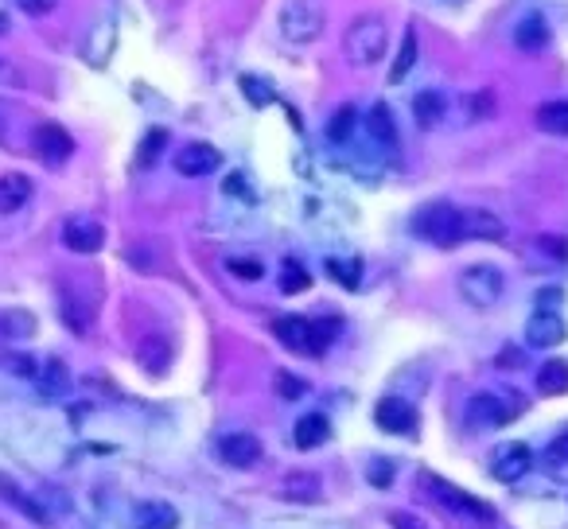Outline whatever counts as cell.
Here are the masks:
<instances>
[{"label":"cell","instance_id":"4fadbf2b","mask_svg":"<svg viewBox=\"0 0 568 529\" xmlns=\"http://www.w3.org/2000/svg\"><path fill=\"white\" fill-rule=\"evenodd\" d=\"M218 459L230 467H253L261 459V440L249 432H230L218 440Z\"/></svg>","mask_w":568,"mask_h":529},{"label":"cell","instance_id":"5bb4252c","mask_svg":"<svg viewBox=\"0 0 568 529\" xmlns=\"http://www.w3.org/2000/svg\"><path fill=\"white\" fill-rule=\"evenodd\" d=\"M374 421H378V428H386V432L405 436V432H413V424H417V409H413L409 401H401V397H382L378 409H374Z\"/></svg>","mask_w":568,"mask_h":529},{"label":"cell","instance_id":"ffe728a7","mask_svg":"<svg viewBox=\"0 0 568 529\" xmlns=\"http://www.w3.org/2000/svg\"><path fill=\"white\" fill-rule=\"evenodd\" d=\"M417 59H421V39H417V28H409L405 39H401V51H397V59H393V71H390V82H405L409 71L417 67Z\"/></svg>","mask_w":568,"mask_h":529},{"label":"cell","instance_id":"2e32d148","mask_svg":"<svg viewBox=\"0 0 568 529\" xmlns=\"http://www.w3.org/2000/svg\"><path fill=\"white\" fill-rule=\"evenodd\" d=\"M28 199H32V179L20 172L0 176V214H16L20 207H28Z\"/></svg>","mask_w":568,"mask_h":529},{"label":"cell","instance_id":"d6a6232c","mask_svg":"<svg viewBox=\"0 0 568 529\" xmlns=\"http://www.w3.org/2000/svg\"><path fill=\"white\" fill-rule=\"evenodd\" d=\"M327 277H335L343 288H358L362 265H358V261H343V257H331V261H327Z\"/></svg>","mask_w":568,"mask_h":529},{"label":"cell","instance_id":"60d3db41","mask_svg":"<svg viewBox=\"0 0 568 529\" xmlns=\"http://www.w3.org/2000/svg\"><path fill=\"white\" fill-rule=\"evenodd\" d=\"M222 191H226V195H238V199H246V203H253V191H249L246 176H230L226 183H222Z\"/></svg>","mask_w":568,"mask_h":529},{"label":"cell","instance_id":"7dc6e473","mask_svg":"<svg viewBox=\"0 0 568 529\" xmlns=\"http://www.w3.org/2000/svg\"><path fill=\"white\" fill-rule=\"evenodd\" d=\"M0 137H4V113H0Z\"/></svg>","mask_w":568,"mask_h":529},{"label":"cell","instance_id":"7bdbcfd3","mask_svg":"<svg viewBox=\"0 0 568 529\" xmlns=\"http://www.w3.org/2000/svg\"><path fill=\"white\" fill-rule=\"evenodd\" d=\"M522 362H526V354L518 351V347H506V351L498 354V366H502V370H518Z\"/></svg>","mask_w":568,"mask_h":529},{"label":"cell","instance_id":"d4e9b609","mask_svg":"<svg viewBox=\"0 0 568 529\" xmlns=\"http://www.w3.org/2000/svg\"><path fill=\"white\" fill-rule=\"evenodd\" d=\"M281 494L296 498V502H316V498H320V479H316L312 471H292V475L284 479Z\"/></svg>","mask_w":568,"mask_h":529},{"label":"cell","instance_id":"d590c367","mask_svg":"<svg viewBox=\"0 0 568 529\" xmlns=\"http://www.w3.org/2000/svg\"><path fill=\"white\" fill-rule=\"evenodd\" d=\"M541 463H545L549 471H565V467H568V432H565V436H557V440L545 448Z\"/></svg>","mask_w":568,"mask_h":529},{"label":"cell","instance_id":"cb8c5ba5","mask_svg":"<svg viewBox=\"0 0 568 529\" xmlns=\"http://www.w3.org/2000/svg\"><path fill=\"white\" fill-rule=\"evenodd\" d=\"M537 125H541V133H549V137H568V98L545 102V106L537 109Z\"/></svg>","mask_w":568,"mask_h":529},{"label":"cell","instance_id":"3957f363","mask_svg":"<svg viewBox=\"0 0 568 529\" xmlns=\"http://www.w3.org/2000/svg\"><path fill=\"white\" fill-rule=\"evenodd\" d=\"M413 234L440 249L460 246L463 242V207H452V203H425L421 211L413 214Z\"/></svg>","mask_w":568,"mask_h":529},{"label":"cell","instance_id":"4316f807","mask_svg":"<svg viewBox=\"0 0 568 529\" xmlns=\"http://www.w3.org/2000/svg\"><path fill=\"white\" fill-rule=\"evenodd\" d=\"M444 109H448V102H444L436 90H425V94H417V102H413V117H417L421 129H432V125L444 117Z\"/></svg>","mask_w":568,"mask_h":529},{"label":"cell","instance_id":"e575fe53","mask_svg":"<svg viewBox=\"0 0 568 529\" xmlns=\"http://www.w3.org/2000/svg\"><path fill=\"white\" fill-rule=\"evenodd\" d=\"M226 269H230L234 277H242V281H261V277H265L261 257H230V261H226Z\"/></svg>","mask_w":568,"mask_h":529},{"label":"cell","instance_id":"f1b7e54d","mask_svg":"<svg viewBox=\"0 0 568 529\" xmlns=\"http://www.w3.org/2000/svg\"><path fill=\"white\" fill-rule=\"evenodd\" d=\"M0 335H4V339H32V335H36V316H32V312H20V308H16V312H4V316H0Z\"/></svg>","mask_w":568,"mask_h":529},{"label":"cell","instance_id":"e0dca14e","mask_svg":"<svg viewBox=\"0 0 568 529\" xmlns=\"http://www.w3.org/2000/svg\"><path fill=\"white\" fill-rule=\"evenodd\" d=\"M514 47L518 51H545L549 47V24H545V16H537L530 12L526 20H518V28H514Z\"/></svg>","mask_w":568,"mask_h":529},{"label":"cell","instance_id":"f546056e","mask_svg":"<svg viewBox=\"0 0 568 529\" xmlns=\"http://www.w3.org/2000/svg\"><path fill=\"white\" fill-rule=\"evenodd\" d=\"M164 144H168V129H148V137H144L141 148H137V168H152V164L160 160Z\"/></svg>","mask_w":568,"mask_h":529},{"label":"cell","instance_id":"52a82bcc","mask_svg":"<svg viewBox=\"0 0 568 529\" xmlns=\"http://www.w3.org/2000/svg\"><path fill=\"white\" fill-rule=\"evenodd\" d=\"M32 152L47 168H59L74 156V137L63 129V125H39L32 133Z\"/></svg>","mask_w":568,"mask_h":529},{"label":"cell","instance_id":"bcb514c9","mask_svg":"<svg viewBox=\"0 0 568 529\" xmlns=\"http://www.w3.org/2000/svg\"><path fill=\"white\" fill-rule=\"evenodd\" d=\"M4 32H8V16H0V36H4Z\"/></svg>","mask_w":568,"mask_h":529},{"label":"cell","instance_id":"1f68e13d","mask_svg":"<svg viewBox=\"0 0 568 529\" xmlns=\"http://www.w3.org/2000/svg\"><path fill=\"white\" fill-rule=\"evenodd\" d=\"M308 284H312V277L304 273V265H300V261H284V269H281V292L296 296V292H308Z\"/></svg>","mask_w":568,"mask_h":529},{"label":"cell","instance_id":"74e56055","mask_svg":"<svg viewBox=\"0 0 568 529\" xmlns=\"http://www.w3.org/2000/svg\"><path fill=\"white\" fill-rule=\"evenodd\" d=\"M495 113V94L491 90H483V94H471L467 98V121H475V117H491Z\"/></svg>","mask_w":568,"mask_h":529},{"label":"cell","instance_id":"4dcf8cb0","mask_svg":"<svg viewBox=\"0 0 568 529\" xmlns=\"http://www.w3.org/2000/svg\"><path fill=\"white\" fill-rule=\"evenodd\" d=\"M0 370L16 374V378H24V382H36L39 362H36V358H32V354L16 351V354H4V358H0Z\"/></svg>","mask_w":568,"mask_h":529},{"label":"cell","instance_id":"9a60e30c","mask_svg":"<svg viewBox=\"0 0 568 529\" xmlns=\"http://www.w3.org/2000/svg\"><path fill=\"white\" fill-rule=\"evenodd\" d=\"M467 238H483V242H502L506 238V226L502 218L491 211H479V207H463V242Z\"/></svg>","mask_w":568,"mask_h":529},{"label":"cell","instance_id":"603a6c76","mask_svg":"<svg viewBox=\"0 0 568 529\" xmlns=\"http://www.w3.org/2000/svg\"><path fill=\"white\" fill-rule=\"evenodd\" d=\"M0 498H8V502H12L16 510H20V514H28L32 522H39V526H47V522H51V518H47L43 510H39L36 498H28V494L20 491V487H16V483H12L8 475H0Z\"/></svg>","mask_w":568,"mask_h":529},{"label":"cell","instance_id":"6da1fadb","mask_svg":"<svg viewBox=\"0 0 568 529\" xmlns=\"http://www.w3.org/2000/svg\"><path fill=\"white\" fill-rule=\"evenodd\" d=\"M386 47H390V28H386L382 16H358L355 24L343 32V55H347V63H355V67H374V63H382Z\"/></svg>","mask_w":568,"mask_h":529},{"label":"cell","instance_id":"9c48e42d","mask_svg":"<svg viewBox=\"0 0 568 529\" xmlns=\"http://www.w3.org/2000/svg\"><path fill=\"white\" fill-rule=\"evenodd\" d=\"M222 168V152L214 148V144L207 141H191L179 148L176 156V172L187 179H199V176H211V172H218Z\"/></svg>","mask_w":568,"mask_h":529},{"label":"cell","instance_id":"f35d334b","mask_svg":"<svg viewBox=\"0 0 568 529\" xmlns=\"http://www.w3.org/2000/svg\"><path fill=\"white\" fill-rule=\"evenodd\" d=\"M366 479H370V487H390V483H393V463H390V459H374V463L366 467Z\"/></svg>","mask_w":568,"mask_h":529},{"label":"cell","instance_id":"ee69618b","mask_svg":"<svg viewBox=\"0 0 568 529\" xmlns=\"http://www.w3.org/2000/svg\"><path fill=\"white\" fill-rule=\"evenodd\" d=\"M541 249H549L553 261H568V242H561V238H541Z\"/></svg>","mask_w":568,"mask_h":529},{"label":"cell","instance_id":"44dd1931","mask_svg":"<svg viewBox=\"0 0 568 529\" xmlns=\"http://www.w3.org/2000/svg\"><path fill=\"white\" fill-rule=\"evenodd\" d=\"M537 389L545 397H561L568 393V362L565 358H549L541 370H537Z\"/></svg>","mask_w":568,"mask_h":529},{"label":"cell","instance_id":"7c38bea8","mask_svg":"<svg viewBox=\"0 0 568 529\" xmlns=\"http://www.w3.org/2000/svg\"><path fill=\"white\" fill-rule=\"evenodd\" d=\"M568 335L565 319L557 316L553 308H537L530 319V327H526V339H530L533 347H561Z\"/></svg>","mask_w":568,"mask_h":529},{"label":"cell","instance_id":"8fae6325","mask_svg":"<svg viewBox=\"0 0 568 529\" xmlns=\"http://www.w3.org/2000/svg\"><path fill=\"white\" fill-rule=\"evenodd\" d=\"M63 246L71 249V253H98V249L106 246V230L94 218H71L63 226Z\"/></svg>","mask_w":568,"mask_h":529},{"label":"cell","instance_id":"ab89813d","mask_svg":"<svg viewBox=\"0 0 568 529\" xmlns=\"http://www.w3.org/2000/svg\"><path fill=\"white\" fill-rule=\"evenodd\" d=\"M242 90H246V98L253 102V106H269L273 102V90L265 86V82H257V78H242Z\"/></svg>","mask_w":568,"mask_h":529},{"label":"cell","instance_id":"484cf974","mask_svg":"<svg viewBox=\"0 0 568 529\" xmlns=\"http://www.w3.org/2000/svg\"><path fill=\"white\" fill-rule=\"evenodd\" d=\"M137 358H141V366L148 370V374H164V370H168V362H172V347H168L164 339H144Z\"/></svg>","mask_w":568,"mask_h":529},{"label":"cell","instance_id":"7a4b0ae2","mask_svg":"<svg viewBox=\"0 0 568 529\" xmlns=\"http://www.w3.org/2000/svg\"><path fill=\"white\" fill-rule=\"evenodd\" d=\"M339 323H312L308 316H277L273 319V335L281 339L288 351L304 354V358H316L320 351H327V343L335 339Z\"/></svg>","mask_w":568,"mask_h":529},{"label":"cell","instance_id":"8992f818","mask_svg":"<svg viewBox=\"0 0 568 529\" xmlns=\"http://www.w3.org/2000/svg\"><path fill=\"white\" fill-rule=\"evenodd\" d=\"M514 417H522V401L518 397L506 401L498 393H475L467 401V421L475 424V428H502V424H510Z\"/></svg>","mask_w":568,"mask_h":529},{"label":"cell","instance_id":"83f0119b","mask_svg":"<svg viewBox=\"0 0 568 529\" xmlns=\"http://www.w3.org/2000/svg\"><path fill=\"white\" fill-rule=\"evenodd\" d=\"M370 137L378 144H386L390 152H397V125H393L390 106H374L370 109Z\"/></svg>","mask_w":568,"mask_h":529},{"label":"cell","instance_id":"b9f144b4","mask_svg":"<svg viewBox=\"0 0 568 529\" xmlns=\"http://www.w3.org/2000/svg\"><path fill=\"white\" fill-rule=\"evenodd\" d=\"M16 4H20L28 16H47V12H51L59 0H16Z\"/></svg>","mask_w":568,"mask_h":529},{"label":"cell","instance_id":"ac0fdd59","mask_svg":"<svg viewBox=\"0 0 568 529\" xmlns=\"http://www.w3.org/2000/svg\"><path fill=\"white\" fill-rule=\"evenodd\" d=\"M296 448H304V452H312V448H320L323 440L331 436V424L323 421V413H304L300 421H296Z\"/></svg>","mask_w":568,"mask_h":529},{"label":"cell","instance_id":"5b68a950","mask_svg":"<svg viewBox=\"0 0 568 529\" xmlns=\"http://www.w3.org/2000/svg\"><path fill=\"white\" fill-rule=\"evenodd\" d=\"M460 296L471 308H495L506 296V277L495 265H471L460 273Z\"/></svg>","mask_w":568,"mask_h":529},{"label":"cell","instance_id":"f6af8a7d","mask_svg":"<svg viewBox=\"0 0 568 529\" xmlns=\"http://www.w3.org/2000/svg\"><path fill=\"white\" fill-rule=\"evenodd\" d=\"M390 526H393V529H428L425 522L417 518V514H393Z\"/></svg>","mask_w":568,"mask_h":529},{"label":"cell","instance_id":"30bf717a","mask_svg":"<svg viewBox=\"0 0 568 529\" xmlns=\"http://www.w3.org/2000/svg\"><path fill=\"white\" fill-rule=\"evenodd\" d=\"M533 467V452L526 444H506V448H498L495 456H491V475H495L498 483H518V479H526Z\"/></svg>","mask_w":568,"mask_h":529},{"label":"cell","instance_id":"7402d4cb","mask_svg":"<svg viewBox=\"0 0 568 529\" xmlns=\"http://www.w3.org/2000/svg\"><path fill=\"white\" fill-rule=\"evenodd\" d=\"M36 382L47 397H59V393H67V389H71V374H67V366H63L59 358H47V362L39 366Z\"/></svg>","mask_w":568,"mask_h":529},{"label":"cell","instance_id":"277c9868","mask_svg":"<svg viewBox=\"0 0 568 529\" xmlns=\"http://www.w3.org/2000/svg\"><path fill=\"white\" fill-rule=\"evenodd\" d=\"M277 24L288 43H316L327 28V8L323 0H284Z\"/></svg>","mask_w":568,"mask_h":529},{"label":"cell","instance_id":"836d02e7","mask_svg":"<svg viewBox=\"0 0 568 529\" xmlns=\"http://www.w3.org/2000/svg\"><path fill=\"white\" fill-rule=\"evenodd\" d=\"M331 141L335 144H343V141H351V133H355V106H343L335 117H331Z\"/></svg>","mask_w":568,"mask_h":529},{"label":"cell","instance_id":"ba28073f","mask_svg":"<svg viewBox=\"0 0 568 529\" xmlns=\"http://www.w3.org/2000/svg\"><path fill=\"white\" fill-rule=\"evenodd\" d=\"M425 487L440 502H444V510H456V514H467V518H479V522H495V510L487 506V502H479V498H471V494H463L460 487H452V483H440L436 475H425Z\"/></svg>","mask_w":568,"mask_h":529},{"label":"cell","instance_id":"d6986e66","mask_svg":"<svg viewBox=\"0 0 568 529\" xmlns=\"http://www.w3.org/2000/svg\"><path fill=\"white\" fill-rule=\"evenodd\" d=\"M137 529H179V510L168 502H141Z\"/></svg>","mask_w":568,"mask_h":529},{"label":"cell","instance_id":"8d00e7d4","mask_svg":"<svg viewBox=\"0 0 568 529\" xmlns=\"http://www.w3.org/2000/svg\"><path fill=\"white\" fill-rule=\"evenodd\" d=\"M277 393H281L284 401L304 397V393H308V382H304V378H296V374H288V370H281V374H277Z\"/></svg>","mask_w":568,"mask_h":529}]
</instances>
